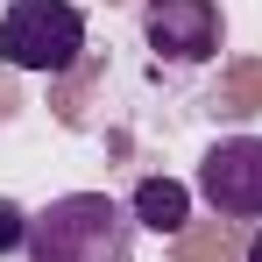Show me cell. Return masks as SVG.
I'll list each match as a JSON object with an SVG mask.
<instances>
[{
	"instance_id": "obj_1",
	"label": "cell",
	"mask_w": 262,
	"mask_h": 262,
	"mask_svg": "<svg viewBox=\"0 0 262 262\" xmlns=\"http://www.w3.org/2000/svg\"><path fill=\"white\" fill-rule=\"evenodd\" d=\"M29 262H128L135 213L106 191H64L43 213H29Z\"/></svg>"
},
{
	"instance_id": "obj_2",
	"label": "cell",
	"mask_w": 262,
	"mask_h": 262,
	"mask_svg": "<svg viewBox=\"0 0 262 262\" xmlns=\"http://www.w3.org/2000/svg\"><path fill=\"white\" fill-rule=\"evenodd\" d=\"M85 50V14L71 0H7L0 14V64L36 71V78H64Z\"/></svg>"
},
{
	"instance_id": "obj_3",
	"label": "cell",
	"mask_w": 262,
	"mask_h": 262,
	"mask_svg": "<svg viewBox=\"0 0 262 262\" xmlns=\"http://www.w3.org/2000/svg\"><path fill=\"white\" fill-rule=\"evenodd\" d=\"M142 43L177 71H199L227 50V14L220 0H142Z\"/></svg>"
},
{
	"instance_id": "obj_4",
	"label": "cell",
	"mask_w": 262,
	"mask_h": 262,
	"mask_svg": "<svg viewBox=\"0 0 262 262\" xmlns=\"http://www.w3.org/2000/svg\"><path fill=\"white\" fill-rule=\"evenodd\" d=\"M199 199L220 220H262V135H220L199 156Z\"/></svg>"
},
{
	"instance_id": "obj_5",
	"label": "cell",
	"mask_w": 262,
	"mask_h": 262,
	"mask_svg": "<svg viewBox=\"0 0 262 262\" xmlns=\"http://www.w3.org/2000/svg\"><path fill=\"white\" fill-rule=\"evenodd\" d=\"M128 213H135V227H149V234H177L184 213H191V191H184L177 177H142L135 199H128Z\"/></svg>"
},
{
	"instance_id": "obj_6",
	"label": "cell",
	"mask_w": 262,
	"mask_h": 262,
	"mask_svg": "<svg viewBox=\"0 0 262 262\" xmlns=\"http://www.w3.org/2000/svg\"><path fill=\"white\" fill-rule=\"evenodd\" d=\"M14 248H29V213L14 199H0V255H14Z\"/></svg>"
},
{
	"instance_id": "obj_7",
	"label": "cell",
	"mask_w": 262,
	"mask_h": 262,
	"mask_svg": "<svg viewBox=\"0 0 262 262\" xmlns=\"http://www.w3.org/2000/svg\"><path fill=\"white\" fill-rule=\"evenodd\" d=\"M248 262H262V227H255V241H248Z\"/></svg>"
}]
</instances>
